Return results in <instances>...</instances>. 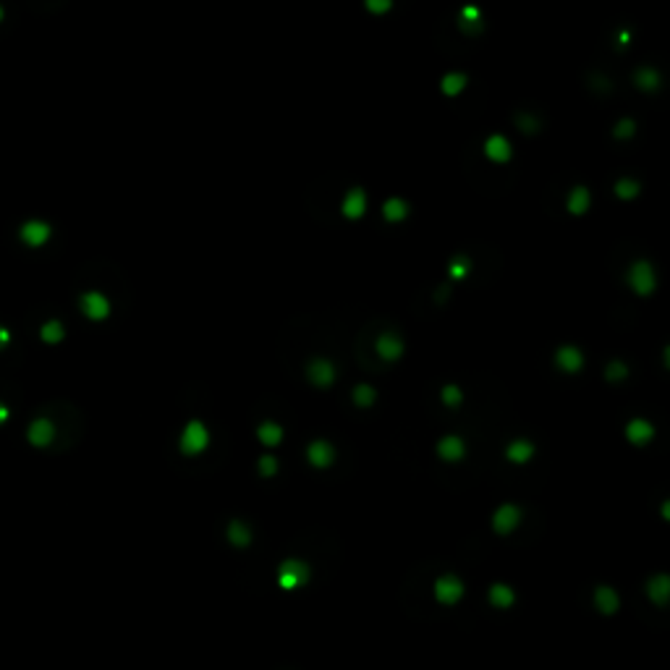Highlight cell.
Listing matches in <instances>:
<instances>
[{
    "instance_id": "cell-29",
    "label": "cell",
    "mask_w": 670,
    "mask_h": 670,
    "mask_svg": "<svg viewBox=\"0 0 670 670\" xmlns=\"http://www.w3.org/2000/svg\"><path fill=\"white\" fill-rule=\"evenodd\" d=\"M639 189H642V186H639L634 178H621V181L615 184V194L621 197V199H634V197L639 194Z\"/></svg>"
},
{
    "instance_id": "cell-23",
    "label": "cell",
    "mask_w": 670,
    "mask_h": 670,
    "mask_svg": "<svg viewBox=\"0 0 670 670\" xmlns=\"http://www.w3.org/2000/svg\"><path fill=\"white\" fill-rule=\"evenodd\" d=\"M257 437L265 445H278L283 440V427L281 424H275V422H265V424H259Z\"/></svg>"
},
{
    "instance_id": "cell-6",
    "label": "cell",
    "mask_w": 670,
    "mask_h": 670,
    "mask_svg": "<svg viewBox=\"0 0 670 670\" xmlns=\"http://www.w3.org/2000/svg\"><path fill=\"white\" fill-rule=\"evenodd\" d=\"M435 597L443 605H453V602H459L464 597V584L456 576H440L435 582Z\"/></svg>"
},
{
    "instance_id": "cell-28",
    "label": "cell",
    "mask_w": 670,
    "mask_h": 670,
    "mask_svg": "<svg viewBox=\"0 0 670 670\" xmlns=\"http://www.w3.org/2000/svg\"><path fill=\"white\" fill-rule=\"evenodd\" d=\"M375 398H377V393H375L372 385H356L354 388V404L362 406V409H367V406L375 404Z\"/></svg>"
},
{
    "instance_id": "cell-22",
    "label": "cell",
    "mask_w": 670,
    "mask_h": 670,
    "mask_svg": "<svg viewBox=\"0 0 670 670\" xmlns=\"http://www.w3.org/2000/svg\"><path fill=\"white\" fill-rule=\"evenodd\" d=\"M464 87H466V76H464V73H445L443 81H440V92L448 95V98L461 95V89Z\"/></svg>"
},
{
    "instance_id": "cell-37",
    "label": "cell",
    "mask_w": 670,
    "mask_h": 670,
    "mask_svg": "<svg viewBox=\"0 0 670 670\" xmlns=\"http://www.w3.org/2000/svg\"><path fill=\"white\" fill-rule=\"evenodd\" d=\"M518 123H521V129L529 131V134H532V131H537V121H534V118H529V115H521V118H518Z\"/></svg>"
},
{
    "instance_id": "cell-4",
    "label": "cell",
    "mask_w": 670,
    "mask_h": 670,
    "mask_svg": "<svg viewBox=\"0 0 670 670\" xmlns=\"http://www.w3.org/2000/svg\"><path fill=\"white\" fill-rule=\"evenodd\" d=\"M79 309L81 315L92 320V323H103L110 315V301L103 296L100 291H87L79 296Z\"/></svg>"
},
{
    "instance_id": "cell-38",
    "label": "cell",
    "mask_w": 670,
    "mask_h": 670,
    "mask_svg": "<svg viewBox=\"0 0 670 670\" xmlns=\"http://www.w3.org/2000/svg\"><path fill=\"white\" fill-rule=\"evenodd\" d=\"M9 346H11V330L0 325V351H3V348H9Z\"/></svg>"
},
{
    "instance_id": "cell-8",
    "label": "cell",
    "mask_w": 670,
    "mask_h": 670,
    "mask_svg": "<svg viewBox=\"0 0 670 670\" xmlns=\"http://www.w3.org/2000/svg\"><path fill=\"white\" fill-rule=\"evenodd\" d=\"M26 437L34 448H48L53 440H56V424L50 419H34L26 429Z\"/></svg>"
},
{
    "instance_id": "cell-7",
    "label": "cell",
    "mask_w": 670,
    "mask_h": 670,
    "mask_svg": "<svg viewBox=\"0 0 670 670\" xmlns=\"http://www.w3.org/2000/svg\"><path fill=\"white\" fill-rule=\"evenodd\" d=\"M518 521H521V508H518V506H511V503L501 506L493 516V526H495V532L498 534L513 532V529L518 526Z\"/></svg>"
},
{
    "instance_id": "cell-15",
    "label": "cell",
    "mask_w": 670,
    "mask_h": 670,
    "mask_svg": "<svg viewBox=\"0 0 670 670\" xmlns=\"http://www.w3.org/2000/svg\"><path fill=\"white\" fill-rule=\"evenodd\" d=\"M555 362L563 372H579L584 367V356L576 346H560L555 354Z\"/></svg>"
},
{
    "instance_id": "cell-14",
    "label": "cell",
    "mask_w": 670,
    "mask_h": 670,
    "mask_svg": "<svg viewBox=\"0 0 670 670\" xmlns=\"http://www.w3.org/2000/svg\"><path fill=\"white\" fill-rule=\"evenodd\" d=\"M364 212H367V194H364V189H351L346 194V199H343V215H346L348 220H356L362 218Z\"/></svg>"
},
{
    "instance_id": "cell-26",
    "label": "cell",
    "mask_w": 670,
    "mask_h": 670,
    "mask_svg": "<svg viewBox=\"0 0 670 670\" xmlns=\"http://www.w3.org/2000/svg\"><path fill=\"white\" fill-rule=\"evenodd\" d=\"M597 607L602 613H615L618 610V595L610 587H600L597 590Z\"/></svg>"
},
{
    "instance_id": "cell-10",
    "label": "cell",
    "mask_w": 670,
    "mask_h": 670,
    "mask_svg": "<svg viewBox=\"0 0 670 670\" xmlns=\"http://www.w3.org/2000/svg\"><path fill=\"white\" fill-rule=\"evenodd\" d=\"M307 459L315 469H328L335 461V448L328 440H315L307 448Z\"/></svg>"
},
{
    "instance_id": "cell-11",
    "label": "cell",
    "mask_w": 670,
    "mask_h": 670,
    "mask_svg": "<svg viewBox=\"0 0 670 670\" xmlns=\"http://www.w3.org/2000/svg\"><path fill=\"white\" fill-rule=\"evenodd\" d=\"M377 354L385 362H396V359L404 356V340L398 338L396 333H382L377 338Z\"/></svg>"
},
{
    "instance_id": "cell-27",
    "label": "cell",
    "mask_w": 670,
    "mask_h": 670,
    "mask_svg": "<svg viewBox=\"0 0 670 670\" xmlns=\"http://www.w3.org/2000/svg\"><path fill=\"white\" fill-rule=\"evenodd\" d=\"M40 335H42V340H45V343H61V340H63V335H66V330H63V325L58 323V320H50V323L42 325Z\"/></svg>"
},
{
    "instance_id": "cell-36",
    "label": "cell",
    "mask_w": 670,
    "mask_h": 670,
    "mask_svg": "<svg viewBox=\"0 0 670 670\" xmlns=\"http://www.w3.org/2000/svg\"><path fill=\"white\" fill-rule=\"evenodd\" d=\"M461 21H482V14H479V9H474V6H466V9L459 14Z\"/></svg>"
},
{
    "instance_id": "cell-34",
    "label": "cell",
    "mask_w": 670,
    "mask_h": 670,
    "mask_svg": "<svg viewBox=\"0 0 670 670\" xmlns=\"http://www.w3.org/2000/svg\"><path fill=\"white\" fill-rule=\"evenodd\" d=\"M275 471H278V461H275L273 456H262V459H259V474L273 476Z\"/></svg>"
},
{
    "instance_id": "cell-25",
    "label": "cell",
    "mask_w": 670,
    "mask_h": 670,
    "mask_svg": "<svg viewBox=\"0 0 670 670\" xmlns=\"http://www.w3.org/2000/svg\"><path fill=\"white\" fill-rule=\"evenodd\" d=\"M490 602H493L495 607L513 605V592H511V587H506V584H495L493 590H490Z\"/></svg>"
},
{
    "instance_id": "cell-2",
    "label": "cell",
    "mask_w": 670,
    "mask_h": 670,
    "mask_svg": "<svg viewBox=\"0 0 670 670\" xmlns=\"http://www.w3.org/2000/svg\"><path fill=\"white\" fill-rule=\"evenodd\" d=\"M207 443H210V432H207V427H204L199 419L189 422V424L184 427V435H181V453H186V456H197V453H202L204 448H207Z\"/></svg>"
},
{
    "instance_id": "cell-30",
    "label": "cell",
    "mask_w": 670,
    "mask_h": 670,
    "mask_svg": "<svg viewBox=\"0 0 670 670\" xmlns=\"http://www.w3.org/2000/svg\"><path fill=\"white\" fill-rule=\"evenodd\" d=\"M605 377L610 380V382H621V380L629 377V367L623 362H610L605 367Z\"/></svg>"
},
{
    "instance_id": "cell-41",
    "label": "cell",
    "mask_w": 670,
    "mask_h": 670,
    "mask_svg": "<svg viewBox=\"0 0 670 670\" xmlns=\"http://www.w3.org/2000/svg\"><path fill=\"white\" fill-rule=\"evenodd\" d=\"M3 16H6V11H3V6H0V21H3Z\"/></svg>"
},
{
    "instance_id": "cell-40",
    "label": "cell",
    "mask_w": 670,
    "mask_h": 670,
    "mask_svg": "<svg viewBox=\"0 0 670 670\" xmlns=\"http://www.w3.org/2000/svg\"><path fill=\"white\" fill-rule=\"evenodd\" d=\"M629 42H631V34H629V32H623V34H621V45H629Z\"/></svg>"
},
{
    "instance_id": "cell-24",
    "label": "cell",
    "mask_w": 670,
    "mask_h": 670,
    "mask_svg": "<svg viewBox=\"0 0 670 670\" xmlns=\"http://www.w3.org/2000/svg\"><path fill=\"white\" fill-rule=\"evenodd\" d=\"M637 84H639V89H644V92H654V89H660L662 79H660V73L654 71V68H639V71H637Z\"/></svg>"
},
{
    "instance_id": "cell-21",
    "label": "cell",
    "mask_w": 670,
    "mask_h": 670,
    "mask_svg": "<svg viewBox=\"0 0 670 670\" xmlns=\"http://www.w3.org/2000/svg\"><path fill=\"white\" fill-rule=\"evenodd\" d=\"M382 215H385L388 223H398V220H404L406 215H409V204H406L404 199L393 197V199H388V202L382 204Z\"/></svg>"
},
{
    "instance_id": "cell-17",
    "label": "cell",
    "mask_w": 670,
    "mask_h": 670,
    "mask_svg": "<svg viewBox=\"0 0 670 670\" xmlns=\"http://www.w3.org/2000/svg\"><path fill=\"white\" fill-rule=\"evenodd\" d=\"M590 204H592L590 189H584V186H576L568 194V212L571 215H584V212L590 210Z\"/></svg>"
},
{
    "instance_id": "cell-5",
    "label": "cell",
    "mask_w": 670,
    "mask_h": 670,
    "mask_svg": "<svg viewBox=\"0 0 670 670\" xmlns=\"http://www.w3.org/2000/svg\"><path fill=\"white\" fill-rule=\"evenodd\" d=\"M307 377L315 388H330L333 380H335V367H333L328 359L317 356V359H312V362L307 364Z\"/></svg>"
},
{
    "instance_id": "cell-20",
    "label": "cell",
    "mask_w": 670,
    "mask_h": 670,
    "mask_svg": "<svg viewBox=\"0 0 670 670\" xmlns=\"http://www.w3.org/2000/svg\"><path fill=\"white\" fill-rule=\"evenodd\" d=\"M668 592H670V582L668 576H654L652 582L647 584V595L657 602V605H665V600H668Z\"/></svg>"
},
{
    "instance_id": "cell-3",
    "label": "cell",
    "mask_w": 670,
    "mask_h": 670,
    "mask_svg": "<svg viewBox=\"0 0 670 670\" xmlns=\"http://www.w3.org/2000/svg\"><path fill=\"white\" fill-rule=\"evenodd\" d=\"M309 582V565L304 563V560H296V558H291V560H286V563L278 568V584H281L283 590H299L301 584Z\"/></svg>"
},
{
    "instance_id": "cell-19",
    "label": "cell",
    "mask_w": 670,
    "mask_h": 670,
    "mask_svg": "<svg viewBox=\"0 0 670 670\" xmlns=\"http://www.w3.org/2000/svg\"><path fill=\"white\" fill-rule=\"evenodd\" d=\"M228 540H231V545H236V548H246L251 542V529L244 524V521L234 518V521L228 524Z\"/></svg>"
},
{
    "instance_id": "cell-16",
    "label": "cell",
    "mask_w": 670,
    "mask_h": 670,
    "mask_svg": "<svg viewBox=\"0 0 670 670\" xmlns=\"http://www.w3.org/2000/svg\"><path fill=\"white\" fill-rule=\"evenodd\" d=\"M626 437H629V443H634V445H647V443H652L654 427L647 419H631L629 427H626Z\"/></svg>"
},
{
    "instance_id": "cell-12",
    "label": "cell",
    "mask_w": 670,
    "mask_h": 670,
    "mask_svg": "<svg viewBox=\"0 0 670 670\" xmlns=\"http://www.w3.org/2000/svg\"><path fill=\"white\" fill-rule=\"evenodd\" d=\"M437 456H440L443 461H448V464H456V461H461L464 456H466V445H464L461 437L448 435L437 443Z\"/></svg>"
},
{
    "instance_id": "cell-9",
    "label": "cell",
    "mask_w": 670,
    "mask_h": 670,
    "mask_svg": "<svg viewBox=\"0 0 670 670\" xmlns=\"http://www.w3.org/2000/svg\"><path fill=\"white\" fill-rule=\"evenodd\" d=\"M50 234H53V228H50L48 223H42V220H29V223H24L21 231H19V236H21V241H24L26 246H42V244H48Z\"/></svg>"
},
{
    "instance_id": "cell-35",
    "label": "cell",
    "mask_w": 670,
    "mask_h": 670,
    "mask_svg": "<svg viewBox=\"0 0 670 670\" xmlns=\"http://www.w3.org/2000/svg\"><path fill=\"white\" fill-rule=\"evenodd\" d=\"M390 0H367V9L372 11V14H385V11H390Z\"/></svg>"
},
{
    "instance_id": "cell-18",
    "label": "cell",
    "mask_w": 670,
    "mask_h": 670,
    "mask_svg": "<svg viewBox=\"0 0 670 670\" xmlns=\"http://www.w3.org/2000/svg\"><path fill=\"white\" fill-rule=\"evenodd\" d=\"M506 456H508L511 464H526L532 461L534 456V445L529 440H513V443L506 448Z\"/></svg>"
},
{
    "instance_id": "cell-1",
    "label": "cell",
    "mask_w": 670,
    "mask_h": 670,
    "mask_svg": "<svg viewBox=\"0 0 670 670\" xmlns=\"http://www.w3.org/2000/svg\"><path fill=\"white\" fill-rule=\"evenodd\" d=\"M629 286L639 293V296H649V293H654V286H657L654 267L649 265V262H644V259L634 262L631 270H629Z\"/></svg>"
},
{
    "instance_id": "cell-31",
    "label": "cell",
    "mask_w": 670,
    "mask_h": 670,
    "mask_svg": "<svg viewBox=\"0 0 670 670\" xmlns=\"http://www.w3.org/2000/svg\"><path fill=\"white\" fill-rule=\"evenodd\" d=\"M440 398H443L445 406H461V401H464V393H461L459 385H445L443 393H440Z\"/></svg>"
},
{
    "instance_id": "cell-33",
    "label": "cell",
    "mask_w": 670,
    "mask_h": 670,
    "mask_svg": "<svg viewBox=\"0 0 670 670\" xmlns=\"http://www.w3.org/2000/svg\"><path fill=\"white\" fill-rule=\"evenodd\" d=\"M634 129H637V123L631 121V118H623V121L618 123V126H615L613 134H615L618 139H629L631 134H634Z\"/></svg>"
},
{
    "instance_id": "cell-32",
    "label": "cell",
    "mask_w": 670,
    "mask_h": 670,
    "mask_svg": "<svg viewBox=\"0 0 670 670\" xmlns=\"http://www.w3.org/2000/svg\"><path fill=\"white\" fill-rule=\"evenodd\" d=\"M469 275V257H456L451 262V278H466Z\"/></svg>"
},
{
    "instance_id": "cell-13",
    "label": "cell",
    "mask_w": 670,
    "mask_h": 670,
    "mask_svg": "<svg viewBox=\"0 0 670 670\" xmlns=\"http://www.w3.org/2000/svg\"><path fill=\"white\" fill-rule=\"evenodd\" d=\"M485 155L493 162H508L513 150H511V142L503 134H493V137L485 142Z\"/></svg>"
},
{
    "instance_id": "cell-39",
    "label": "cell",
    "mask_w": 670,
    "mask_h": 670,
    "mask_svg": "<svg viewBox=\"0 0 670 670\" xmlns=\"http://www.w3.org/2000/svg\"><path fill=\"white\" fill-rule=\"evenodd\" d=\"M11 419V409L6 404H0V424H6Z\"/></svg>"
}]
</instances>
